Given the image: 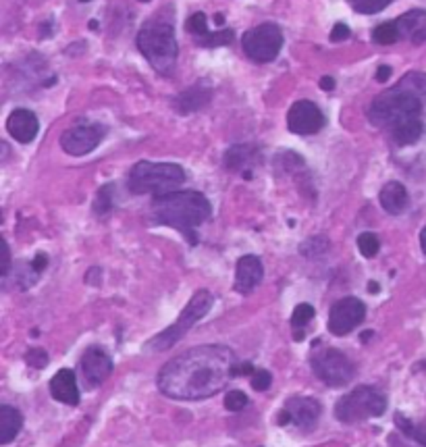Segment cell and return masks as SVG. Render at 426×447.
Instances as JSON below:
<instances>
[{"mask_svg": "<svg viewBox=\"0 0 426 447\" xmlns=\"http://www.w3.org/2000/svg\"><path fill=\"white\" fill-rule=\"evenodd\" d=\"M393 87L399 90V92L409 94V96L416 98L420 104H426V73H422V71L405 73Z\"/></svg>", "mask_w": 426, "mask_h": 447, "instance_id": "7402d4cb", "label": "cell"}, {"mask_svg": "<svg viewBox=\"0 0 426 447\" xmlns=\"http://www.w3.org/2000/svg\"><path fill=\"white\" fill-rule=\"evenodd\" d=\"M348 3L360 15H374V13H381L383 9H387L393 0H348Z\"/></svg>", "mask_w": 426, "mask_h": 447, "instance_id": "d4e9b609", "label": "cell"}, {"mask_svg": "<svg viewBox=\"0 0 426 447\" xmlns=\"http://www.w3.org/2000/svg\"><path fill=\"white\" fill-rule=\"evenodd\" d=\"M106 127L100 123H77L61 136V146L71 156H83L96 150V146L104 140Z\"/></svg>", "mask_w": 426, "mask_h": 447, "instance_id": "30bf717a", "label": "cell"}, {"mask_svg": "<svg viewBox=\"0 0 426 447\" xmlns=\"http://www.w3.org/2000/svg\"><path fill=\"white\" fill-rule=\"evenodd\" d=\"M79 3H89V0H79Z\"/></svg>", "mask_w": 426, "mask_h": 447, "instance_id": "7bdbcfd3", "label": "cell"}, {"mask_svg": "<svg viewBox=\"0 0 426 447\" xmlns=\"http://www.w3.org/2000/svg\"><path fill=\"white\" fill-rule=\"evenodd\" d=\"M270 383H273V375L268 371H264V368L254 371V375H252V387L256 391H266L270 387Z\"/></svg>", "mask_w": 426, "mask_h": 447, "instance_id": "d6a6232c", "label": "cell"}, {"mask_svg": "<svg viewBox=\"0 0 426 447\" xmlns=\"http://www.w3.org/2000/svg\"><path fill=\"white\" fill-rule=\"evenodd\" d=\"M395 426L409 437L412 441L420 443L422 447H426V424H416L409 418H405L403 414H395Z\"/></svg>", "mask_w": 426, "mask_h": 447, "instance_id": "cb8c5ba5", "label": "cell"}, {"mask_svg": "<svg viewBox=\"0 0 426 447\" xmlns=\"http://www.w3.org/2000/svg\"><path fill=\"white\" fill-rule=\"evenodd\" d=\"M7 129L11 134V138H15L21 144H30L36 140L38 129H40V121L38 117L28 108H15L13 113L7 119Z\"/></svg>", "mask_w": 426, "mask_h": 447, "instance_id": "2e32d148", "label": "cell"}, {"mask_svg": "<svg viewBox=\"0 0 426 447\" xmlns=\"http://www.w3.org/2000/svg\"><path fill=\"white\" fill-rule=\"evenodd\" d=\"M248 395L244 393V391H239V389H233V391H229L227 393V397H225V408L229 410V412H239V410H244L246 406H248Z\"/></svg>", "mask_w": 426, "mask_h": 447, "instance_id": "1f68e13d", "label": "cell"}, {"mask_svg": "<svg viewBox=\"0 0 426 447\" xmlns=\"http://www.w3.org/2000/svg\"><path fill=\"white\" fill-rule=\"evenodd\" d=\"M237 377V360L227 346H198L169 360L158 373V389L171 399L200 402L223 391Z\"/></svg>", "mask_w": 426, "mask_h": 447, "instance_id": "6da1fadb", "label": "cell"}, {"mask_svg": "<svg viewBox=\"0 0 426 447\" xmlns=\"http://www.w3.org/2000/svg\"><path fill=\"white\" fill-rule=\"evenodd\" d=\"M242 46L254 63H270L283 48V32L275 23L256 25L244 34Z\"/></svg>", "mask_w": 426, "mask_h": 447, "instance_id": "9c48e42d", "label": "cell"}, {"mask_svg": "<svg viewBox=\"0 0 426 447\" xmlns=\"http://www.w3.org/2000/svg\"><path fill=\"white\" fill-rule=\"evenodd\" d=\"M379 200H381L383 210H387L389 214H401L407 208V204H409L407 189L399 181L385 183L383 189H381V194H379Z\"/></svg>", "mask_w": 426, "mask_h": 447, "instance_id": "d6986e66", "label": "cell"}, {"mask_svg": "<svg viewBox=\"0 0 426 447\" xmlns=\"http://www.w3.org/2000/svg\"><path fill=\"white\" fill-rule=\"evenodd\" d=\"M372 40H374L376 44H383V46L395 44V42L399 40V34H397L395 21H385V23L376 25L374 32H372Z\"/></svg>", "mask_w": 426, "mask_h": 447, "instance_id": "484cf974", "label": "cell"}, {"mask_svg": "<svg viewBox=\"0 0 426 447\" xmlns=\"http://www.w3.org/2000/svg\"><path fill=\"white\" fill-rule=\"evenodd\" d=\"M420 246H422V252L426 254V225H424V229L420 233Z\"/></svg>", "mask_w": 426, "mask_h": 447, "instance_id": "60d3db41", "label": "cell"}, {"mask_svg": "<svg viewBox=\"0 0 426 447\" xmlns=\"http://www.w3.org/2000/svg\"><path fill=\"white\" fill-rule=\"evenodd\" d=\"M254 156H256V150L252 146H246V144L233 146L225 154V167L229 171H244L252 165Z\"/></svg>", "mask_w": 426, "mask_h": 447, "instance_id": "603a6c76", "label": "cell"}, {"mask_svg": "<svg viewBox=\"0 0 426 447\" xmlns=\"http://www.w3.org/2000/svg\"><path fill=\"white\" fill-rule=\"evenodd\" d=\"M79 368L83 383L92 389L109 379V375L113 373V360L102 348H87L79 360Z\"/></svg>", "mask_w": 426, "mask_h": 447, "instance_id": "4fadbf2b", "label": "cell"}, {"mask_svg": "<svg viewBox=\"0 0 426 447\" xmlns=\"http://www.w3.org/2000/svg\"><path fill=\"white\" fill-rule=\"evenodd\" d=\"M358 250H360V254L364 258H374L379 254V250H381V242H379V238L374 233L366 231V233H362L358 238Z\"/></svg>", "mask_w": 426, "mask_h": 447, "instance_id": "f546056e", "label": "cell"}, {"mask_svg": "<svg viewBox=\"0 0 426 447\" xmlns=\"http://www.w3.org/2000/svg\"><path fill=\"white\" fill-rule=\"evenodd\" d=\"M185 181V171L183 167L175 163H150V160H140L131 171L127 179L129 191L144 196H162L169 191H177L179 185Z\"/></svg>", "mask_w": 426, "mask_h": 447, "instance_id": "5b68a950", "label": "cell"}, {"mask_svg": "<svg viewBox=\"0 0 426 447\" xmlns=\"http://www.w3.org/2000/svg\"><path fill=\"white\" fill-rule=\"evenodd\" d=\"M350 36H352L350 28H348L345 23H337V25L333 28V32H331V42H343V40H348Z\"/></svg>", "mask_w": 426, "mask_h": 447, "instance_id": "e575fe53", "label": "cell"}, {"mask_svg": "<svg viewBox=\"0 0 426 447\" xmlns=\"http://www.w3.org/2000/svg\"><path fill=\"white\" fill-rule=\"evenodd\" d=\"M395 28L399 34V40H407L412 44H424L426 42V11L414 9L403 13L395 19Z\"/></svg>", "mask_w": 426, "mask_h": 447, "instance_id": "e0dca14e", "label": "cell"}, {"mask_svg": "<svg viewBox=\"0 0 426 447\" xmlns=\"http://www.w3.org/2000/svg\"><path fill=\"white\" fill-rule=\"evenodd\" d=\"M285 410L289 412L291 422L299 430L310 433L316 426L318 418H321L323 406H321V402L314 399V397H291V399H287Z\"/></svg>", "mask_w": 426, "mask_h": 447, "instance_id": "5bb4252c", "label": "cell"}, {"mask_svg": "<svg viewBox=\"0 0 426 447\" xmlns=\"http://www.w3.org/2000/svg\"><path fill=\"white\" fill-rule=\"evenodd\" d=\"M389 77H391V67L381 65V67L376 69V81H387Z\"/></svg>", "mask_w": 426, "mask_h": 447, "instance_id": "74e56055", "label": "cell"}, {"mask_svg": "<svg viewBox=\"0 0 426 447\" xmlns=\"http://www.w3.org/2000/svg\"><path fill=\"white\" fill-rule=\"evenodd\" d=\"M277 422H279L281 426H285V424H289V422H291V416H289V412H287L285 408L279 412V418H277Z\"/></svg>", "mask_w": 426, "mask_h": 447, "instance_id": "ab89813d", "label": "cell"}, {"mask_svg": "<svg viewBox=\"0 0 426 447\" xmlns=\"http://www.w3.org/2000/svg\"><path fill=\"white\" fill-rule=\"evenodd\" d=\"M50 395L67 406H77L79 404V387L75 381V373L71 368H61L52 379H50Z\"/></svg>", "mask_w": 426, "mask_h": 447, "instance_id": "ac0fdd59", "label": "cell"}, {"mask_svg": "<svg viewBox=\"0 0 426 447\" xmlns=\"http://www.w3.org/2000/svg\"><path fill=\"white\" fill-rule=\"evenodd\" d=\"M287 127L291 134L297 136H312L318 134L325 127V115L323 110L318 108L310 100H299L289 108L287 115Z\"/></svg>", "mask_w": 426, "mask_h": 447, "instance_id": "7c38bea8", "label": "cell"}, {"mask_svg": "<svg viewBox=\"0 0 426 447\" xmlns=\"http://www.w3.org/2000/svg\"><path fill=\"white\" fill-rule=\"evenodd\" d=\"M235 40L233 30H219V32H210L204 40L198 42L202 48H217V46H229Z\"/></svg>", "mask_w": 426, "mask_h": 447, "instance_id": "83f0119b", "label": "cell"}, {"mask_svg": "<svg viewBox=\"0 0 426 447\" xmlns=\"http://www.w3.org/2000/svg\"><path fill=\"white\" fill-rule=\"evenodd\" d=\"M366 316V306L358 298H341L331 306L329 312V331L337 337H343L350 331H354Z\"/></svg>", "mask_w": 426, "mask_h": 447, "instance_id": "8fae6325", "label": "cell"}, {"mask_svg": "<svg viewBox=\"0 0 426 447\" xmlns=\"http://www.w3.org/2000/svg\"><path fill=\"white\" fill-rule=\"evenodd\" d=\"M25 362L30 366H34V368H44L48 364V354L44 350H40V348L38 350H30L28 356H25Z\"/></svg>", "mask_w": 426, "mask_h": 447, "instance_id": "836d02e7", "label": "cell"}, {"mask_svg": "<svg viewBox=\"0 0 426 447\" xmlns=\"http://www.w3.org/2000/svg\"><path fill=\"white\" fill-rule=\"evenodd\" d=\"M138 48L144 54V59L160 73L171 75L177 63L179 46L175 38V25L173 19L164 15H156L148 19L142 30L138 32Z\"/></svg>", "mask_w": 426, "mask_h": 447, "instance_id": "277c9868", "label": "cell"}, {"mask_svg": "<svg viewBox=\"0 0 426 447\" xmlns=\"http://www.w3.org/2000/svg\"><path fill=\"white\" fill-rule=\"evenodd\" d=\"M113 191H115L113 183L100 187V191L96 196V202H94V212L98 216H106V214L113 210Z\"/></svg>", "mask_w": 426, "mask_h": 447, "instance_id": "4316f807", "label": "cell"}, {"mask_svg": "<svg viewBox=\"0 0 426 447\" xmlns=\"http://www.w3.org/2000/svg\"><path fill=\"white\" fill-rule=\"evenodd\" d=\"M262 277H264V267H262L260 258H258V256H252V254L242 256V258L237 260V267H235V283H233V289H235L237 293H244V295H246V293L254 291V289L260 285Z\"/></svg>", "mask_w": 426, "mask_h": 447, "instance_id": "9a60e30c", "label": "cell"}, {"mask_svg": "<svg viewBox=\"0 0 426 447\" xmlns=\"http://www.w3.org/2000/svg\"><path fill=\"white\" fill-rule=\"evenodd\" d=\"M385 410H387V395L379 387L360 385L337 402L335 416L345 424H354L366 418L383 416Z\"/></svg>", "mask_w": 426, "mask_h": 447, "instance_id": "52a82bcc", "label": "cell"}, {"mask_svg": "<svg viewBox=\"0 0 426 447\" xmlns=\"http://www.w3.org/2000/svg\"><path fill=\"white\" fill-rule=\"evenodd\" d=\"M314 375L329 387H345L356 377L354 362L335 348L316 350L310 358Z\"/></svg>", "mask_w": 426, "mask_h": 447, "instance_id": "ba28073f", "label": "cell"}, {"mask_svg": "<svg viewBox=\"0 0 426 447\" xmlns=\"http://www.w3.org/2000/svg\"><path fill=\"white\" fill-rule=\"evenodd\" d=\"M23 426V416L17 408L3 404L0 406V443L9 445L21 430Z\"/></svg>", "mask_w": 426, "mask_h": 447, "instance_id": "ffe728a7", "label": "cell"}, {"mask_svg": "<svg viewBox=\"0 0 426 447\" xmlns=\"http://www.w3.org/2000/svg\"><path fill=\"white\" fill-rule=\"evenodd\" d=\"M370 291H379V287H376V283H374V281L370 283Z\"/></svg>", "mask_w": 426, "mask_h": 447, "instance_id": "b9f144b4", "label": "cell"}, {"mask_svg": "<svg viewBox=\"0 0 426 447\" xmlns=\"http://www.w3.org/2000/svg\"><path fill=\"white\" fill-rule=\"evenodd\" d=\"M212 206L208 198L200 191H169L162 196H154L152 202V218L160 225L173 227L183 233L189 244H195V229L210 218Z\"/></svg>", "mask_w": 426, "mask_h": 447, "instance_id": "3957f363", "label": "cell"}, {"mask_svg": "<svg viewBox=\"0 0 426 447\" xmlns=\"http://www.w3.org/2000/svg\"><path fill=\"white\" fill-rule=\"evenodd\" d=\"M208 100H210V92L198 85V87H189L187 92L179 94L173 102V106L179 115H191L198 108H202Z\"/></svg>", "mask_w": 426, "mask_h": 447, "instance_id": "44dd1931", "label": "cell"}, {"mask_svg": "<svg viewBox=\"0 0 426 447\" xmlns=\"http://www.w3.org/2000/svg\"><path fill=\"white\" fill-rule=\"evenodd\" d=\"M422 106L409 94L391 87L374 98L368 108V119L372 125L387 129L397 146H409L424 134Z\"/></svg>", "mask_w": 426, "mask_h": 447, "instance_id": "7a4b0ae2", "label": "cell"}, {"mask_svg": "<svg viewBox=\"0 0 426 447\" xmlns=\"http://www.w3.org/2000/svg\"><path fill=\"white\" fill-rule=\"evenodd\" d=\"M46 264H48L46 254H38V256L34 258V262H32V269H34L36 273H42V271L46 269Z\"/></svg>", "mask_w": 426, "mask_h": 447, "instance_id": "d590c367", "label": "cell"}, {"mask_svg": "<svg viewBox=\"0 0 426 447\" xmlns=\"http://www.w3.org/2000/svg\"><path fill=\"white\" fill-rule=\"evenodd\" d=\"M9 271H11V250L9 246L5 244V264H3V279L9 277Z\"/></svg>", "mask_w": 426, "mask_h": 447, "instance_id": "8d00e7d4", "label": "cell"}, {"mask_svg": "<svg viewBox=\"0 0 426 447\" xmlns=\"http://www.w3.org/2000/svg\"><path fill=\"white\" fill-rule=\"evenodd\" d=\"M321 87L327 90V92L335 90V79H333V77H323V79H321Z\"/></svg>", "mask_w": 426, "mask_h": 447, "instance_id": "f35d334b", "label": "cell"}, {"mask_svg": "<svg viewBox=\"0 0 426 447\" xmlns=\"http://www.w3.org/2000/svg\"><path fill=\"white\" fill-rule=\"evenodd\" d=\"M312 318H314V308L310 304H299L291 314V324L293 329H303Z\"/></svg>", "mask_w": 426, "mask_h": 447, "instance_id": "4dcf8cb0", "label": "cell"}, {"mask_svg": "<svg viewBox=\"0 0 426 447\" xmlns=\"http://www.w3.org/2000/svg\"><path fill=\"white\" fill-rule=\"evenodd\" d=\"M212 302H215V298H212L210 291H206V289L195 291V293L191 295V300L187 302L185 310L179 314V318H177L169 329H164L162 333H158L156 337H152V340L144 346V350H150V352H164V350H171L181 337H185V333H187L198 320H202V318L208 314V310L212 308Z\"/></svg>", "mask_w": 426, "mask_h": 447, "instance_id": "8992f818", "label": "cell"}, {"mask_svg": "<svg viewBox=\"0 0 426 447\" xmlns=\"http://www.w3.org/2000/svg\"><path fill=\"white\" fill-rule=\"evenodd\" d=\"M140 3H150V0H140Z\"/></svg>", "mask_w": 426, "mask_h": 447, "instance_id": "ee69618b", "label": "cell"}, {"mask_svg": "<svg viewBox=\"0 0 426 447\" xmlns=\"http://www.w3.org/2000/svg\"><path fill=\"white\" fill-rule=\"evenodd\" d=\"M208 19H206V15L204 13H193L189 19H187V23H185V28H187V32L195 38V44L200 42V40H204L208 34H210V30H208V23H206Z\"/></svg>", "mask_w": 426, "mask_h": 447, "instance_id": "f1b7e54d", "label": "cell"}]
</instances>
